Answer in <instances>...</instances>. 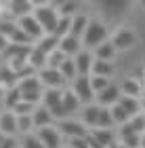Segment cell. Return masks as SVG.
Instances as JSON below:
<instances>
[{"label":"cell","mask_w":145,"mask_h":148,"mask_svg":"<svg viewBox=\"0 0 145 148\" xmlns=\"http://www.w3.org/2000/svg\"><path fill=\"white\" fill-rule=\"evenodd\" d=\"M71 91L74 95L80 99V104L84 106H90L95 102V91H93V85H90V76H78L74 83H71Z\"/></svg>","instance_id":"obj_4"},{"label":"cell","mask_w":145,"mask_h":148,"mask_svg":"<svg viewBox=\"0 0 145 148\" xmlns=\"http://www.w3.org/2000/svg\"><path fill=\"white\" fill-rule=\"evenodd\" d=\"M88 23H90V19L86 15H82V13H78V15L71 19V32H69V36L82 40L84 32H86V28H88Z\"/></svg>","instance_id":"obj_20"},{"label":"cell","mask_w":145,"mask_h":148,"mask_svg":"<svg viewBox=\"0 0 145 148\" xmlns=\"http://www.w3.org/2000/svg\"><path fill=\"white\" fill-rule=\"evenodd\" d=\"M65 91V89H63ZM63 91H59V89H47L44 91V97H42V104L44 108H49V110H55L59 104L63 102Z\"/></svg>","instance_id":"obj_22"},{"label":"cell","mask_w":145,"mask_h":148,"mask_svg":"<svg viewBox=\"0 0 145 148\" xmlns=\"http://www.w3.org/2000/svg\"><path fill=\"white\" fill-rule=\"evenodd\" d=\"M103 42H107V28L101 21H90L84 36H82V47L86 51H90V49L101 47Z\"/></svg>","instance_id":"obj_3"},{"label":"cell","mask_w":145,"mask_h":148,"mask_svg":"<svg viewBox=\"0 0 145 148\" xmlns=\"http://www.w3.org/2000/svg\"><path fill=\"white\" fill-rule=\"evenodd\" d=\"M63 148H69V146H63Z\"/></svg>","instance_id":"obj_50"},{"label":"cell","mask_w":145,"mask_h":148,"mask_svg":"<svg viewBox=\"0 0 145 148\" xmlns=\"http://www.w3.org/2000/svg\"><path fill=\"white\" fill-rule=\"evenodd\" d=\"M59 129H61V136H67L69 140L74 138H88L90 129L84 123H78V121H59Z\"/></svg>","instance_id":"obj_7"},{"label":"cell","mask_w":145,"mask_h":148,"mask_svg":"<svg viewBox=\"0 0 145 148\" xmlns=\"http://www.w3.org/2000/svg\"><path fill=\"white\" fill-rule=\"evenodd\" d=\"M0 148H21V142L17 138H4V142Z\"/></svg>","instance_id":"obj_43"},{"label":"cell","mask_w":145,"mask_h":148,"mask_svg":"<svg viewBox=\"0 0 145 148\" xmlns=\"http://www.w3.org/2000/svg\"><path fill=\"white\" fill-rule=\"evenodd\" d=\"M69 32H71V19H69V17H61V19H59V25H57L55 36L61 40V38H65V36H69Z\"/></svg>","instance_id":"obj_32"},{"label":"cell","mask_w":145,"mask_h":148,"mask_svg":"<svg viewBox=\"0 0 145 148\" xmlns=\"http://www.w3.org/2000/svg\"><path fill=\"white\" fill-rule=\"evenodd\" d=\"M47 59H49V57L44 55L40 49H36V47H34V49H32V53H30V57H28V64H30L36 72H40V70L47 68Z\"/></svg>","instance_id":"obj_24"},{"label":"cell","mask_w":145,"mask_h":148,"mask_svg":"<svg viewBox=\"0 0 145 148\" xmlns=\"http://www.w3.org/2000/svg\"><path fill=\"white\" fill-rule=\"evenodd\" d=\"M122 106L124 110H126V114L130 119H135V116H139V114H143V108H141V102L137 97H128V95H122L120 97V102H118Z\"/></svg>","instance_id":"obj_19"},{"label":"cell","mask_w":145,"mask_h":148,"mask_svg":"<svg viewBox=\"0 0 145 148\" xmlns=\"http://www.w3.org/2000/svg\"><path fill=\"white\" fill-rule=\"evenodd\" d=\"M120 89H122V95H128V97L141 99V95H143V83L139 78H135V76L124 78L122 85H120Z\"/></svg>","instance_id":"obj_14"},{"label":"cell","mask_w":145,"mask_h":148,"mask_svg":"<svg viewBox=\"0 0 145 148\" xmlns=\"http://www.w3.org/2000/svg\"><path fill=\"white\" fill-rule=\"evenodd\" d=\"M36 108H38V106H34V104L21 102V104H17V108L13 110V112H15L17 116H30V114H34V112H36Z\"/></svg>","instance_id":"obj_39"},{"label":"cell","mask_w":145,"mask_h":148,"mask_svg":"<svg viewBox=\"0 0 145 148\" xmlns=\"http://www.w3.org/2000/svg\"><path fill=\"white\" fill-rule=\"evenodd\" d=\"M82 49H84V47H82V40H80V38L65 36V38L59 40V51H61L65 57H71V59H74Z\"/></svg>","instance_id":"obj_13"},{"label":"cell","mask_w":145,"mask_h":148,"mask_svg":"<svg viewBox=\"0 0 145 148\" xmlns=\"http://www.w3.org/2000/svg\"><path fill=\"white\" fill-rule=\"evenodd\" d=\"M2 142H4V136H2V133H0V146H2Z\"/></svg>","instance_id":"obj_47"},{"label":"cell","mask_w":145,"mask_h":148,"mask_svg":"<svg viewBox=\"0 0 145 148\" xmlns=\"http://www.w3.org/2000/svg\"><path fill=\"white\" fill-rule=\"evenodd\" d=\"M63 62H65V55H63L61 51H55V53H51L49 59H47V68H55V70H59Z\"/></svg>","instance_id":"obj_38"},{"label":"cell","mask_w":145,"mask_h":148,"mask_svg":"<svg viewBox=\"0 0 145 148\" xmlns=\"http://www.w3.org/2000/svg\"><path fill=\"white\" fill-rule=\"evenodd\" d=\"M59 72L63 74L65 80H69V83H74V80L78 78V68H76V62L71 57H65V62L61 64V68H59Z\"/></svg>","instance_id":"obj_27"},{"label":"cell","mask_w":145,"mask_h":148,"mask_svg":"<svg viewBox=\"0 0 145 148\" xmlns=\"http://www.w3.org/2000/svg\"><path fill=\"white\" fill-rule=\"evenodd\" d=\"M107 148H120V142H114L111 146H107Z\"/></svg>","instance_id":"obj_45"},{"label":"cell","mask_w":145,"mask_h":148,"mask_svg":"<svg viewBox=\"0 0 145 148\" xmlns=\"http://www.w3.org/2000/svg\"><path fill=\"white\" fill-rule=\"evenodd\" d=\"M17 25L21 28V32L25 36H28L32 42H40V40L44 38V30L40 28V23H38V19L34 17V13L32 15H25V17H21V19H17Z\"/></svg>","instance_id":"obj_5"},{"label":"cell","mask_w":145,"mask_h":148,"mask_svg":"<svg viewBox=\"0 0 145 148\" xmlns=\"http://www.w3.org/2000/svg\"><path fill=\"white\" fill-rule=\"evenodd\" d=\"M114 74V66L111 62H101V59H95L93 70H90V76H101V78H109Z\"/></svg>","instance_id":"obj_23"},{"label":"cell","mask_w":145,"mask_h":148,"mask_svg":"<svg viewBox=\"0 0 145 148\" xmlns=\"http://www.w3.org/2000/svg\"><path fill=\"white\" fill-rule=\"evenodd\" d=\"M109 110H111V119H114V125H120V127H122V125H126L128 121H130V116L126 114V110H124L120 104L111 106Z\"/></svg>","instance_id":"obj_31"},{"label":"cell","mask_w":145,"mask_h":148,"mask_svg":"<svg viewBox=\"0 0 145 148\" xmlns=\"http://www.w3.org/2000/svg\"><path fill=\"white\" fill-rule=\"evenodd\" d=\"M38 78H40V83L44 85V89H59V91H63V87L67 80L63 78V74L55 70V68H44L38 72Z\"/></svg>","instance_id":"obj_6"},{"label":"cell","mask_w":145,"mask_h":148,"mask_svg":"<svg viewBox=\"0 0 145 148\" xmlns=\"http://www.w3.org/2000/svg\"><path fill=\"white\" fill-rule=\"evenodd\" d=\"M90 85H93L95 95H99L101 91H105V89L111 85V80H109V78H101V76H90Z\"/></svg>","instance_id":"obj_36"},{"label":"cell","mask_w":145,"mask_h":148,"mask_svg":"<svg viewBox=\"0 0 145 148\" xmlns=\"http://www.w3.org/2000/svg\"><path fill=\"white\" fill-rule=\"evenodd\" d=\"M67 146L69 148H90L86 138H74V140H69V142H67Z\"/></svg>","instance_id":"obj_42"},{"label":"cell","mask_w":145,"mask_h":148,"mask_svg":"<svg viewBox=\"0 0 145 148\" xmlns=\"http://www.w3.org/2000/svg\"><path fill=\"white\" fill-rule=\"evenodd\" d=\"M21 148H44V144L40 142V138L36 133H28L21 138Z\"/></svg>","instance_id":"obj_35"},{"label":"cell","mask_w":145,"mask_h":148,"mask_svg":"<svg viewBox=\"0 0 145 148\" xmlns=\"http://www.w3.org/2000/svg\"><path fill=\"white\" fill-rule=\"evenodd\" d=\"M120 144L126 148H141V136L139 133H130V136H122Z\"/></svg>","instance_id":"obj_37"},{"label":"cell","mask_w":145,"mask_h":148,"mask_svg":"<svg viewBox=\"0 0 145 148\" xmlns=\"http://www.w3.org/2000/svg\"><path fill=\"white\" fill-rule=\"evenodd\" d=\"M9 45H11V42H9V38H4L2 34H0V55H2V53L9 49Z\"/></svg>","instance_id":"obj_44"},{"label":"cell","mask_w":145,"mask_h":148,"mask_svg":"<svg viewBox=\"0 0 145 148\" xmlns=\"http://www.w3.org/2000/svg\"><path fill=\"white\" fill-rule=\"evenodd\" d=\"M19 119V133H23V136H28V133H32V129H36L34 125V116H17Z\"/></svg>","instance_id":"obj_34"},{"label":"cell","mask_w":145,"mask_h":148,"mask_svg":"<svg viewBox=\"0 0 145 148\" xmlns=\"http://www.w3.org/2000/svg\"><path fill=\"white\" fill-rule=\"evenodd\" d=\"M111 127H114L111 110L109 108H101V114H99V127H97V129H111Z\"/></svg>","instance_id":"obj_33"},{"label":"cell","mask_w":145,"mask_h":148,"mask_svg":"<svg viewBox=\"0 0 145 148\" xmlns=\"http://www.w3.org/2000/svg\"><path fill=\"white\" fill-rule=\"evenodd\" d=\"M0 133L4 138H15L19 133V119L15 112H0Z\"/></svg>","instance_id":"obj_8"},{"label":"cell","mask_w":145,"mask_h":148,"mask_svg":"<svg viewBox=\"0 0 145 148\" xmlns=\"http://www.w3.org/2000/svg\"><path fill=\"white\" fill-rule=\"evenodd\" d=\"M74 62H76V68H78V76H90V70H93V64H95V55L93 53L82 49L74 57Z\"/></svg>","instance_id":"obj_12"},{"label":"cell","mask_w":145,"mask_h":148,"mask_svg":"<svg viewBox=\"0 0 145 148\" xmlns=\"http://www.w3.org/2000/svg\"><path fill=\"white\" fill-rule=\"evenodd\" d=\"M36 136L40 138V142L44 144V148H63L61 146V131L55 129V127H42V129H36Z\"/></svg>","instance_id":"obj_10"},{"label":"cell","mask_w":145,"mask_h":148,"mask_svg":"<svg viewBox=\"0 0 145 148\" xmlns=\"http://www.w3.org/2000/svg\"><path fill=\"white\" fill-rule=\"evenodd\" d=\"M19 91H21V97H23V102H28V104H34V106H40L42 104V97H44V85L40 83V78H38V74L36 76H30V78H23V80H19Z\"/></svg>","instance_id":"obj_2"},{"label":"cell","mask_w":145,"mask_h":148,"mask_svg":"<svg viewBox=\"0 0 145 148\" xmlns=\"http://www.w3.org/2000/svg\"><path fill=\"white\" fill-rule=\"evenodd\" d=\"M34 47H36V49H40V51L44 53V55L49 57L51 53L59 51V38H57V36H44V38L40 40V42H36Z\"/></svg>","instance_id":"obj_25"},{"label":"cell","mask_w":145,"mask_h":148,"mask_svg":"<svg viewBox=\"0 0 145 148\" xmlns=\"http://www.w3.org/2000/svg\"><path fill=\"white\" fill-rule=\"evenodd\" d=\"M32 116H34L36 129H42V127H53V121H55V116L51 114V110L44 108V106H38L36 112L32 114Z\"/></svg>","instance_id":"obj_18"},{"label":"cell","mask_w":145,"mask_h":148,"mask_svg":"<svg viewBox=\"0 0 145 148\" xmlns=\"http://www.w3.org/2000/svg\"><path fill=\"white\" fill-rule=\"evenodd\" d=\"M135 40H137V36H135L133 30L130 28H122V30H118L114 34L111 45L116 47V51H126V49H130V47L135 45Z\"/></svg>","instance_id":"obj_11"},{"label":"cell","mask_w":145,"mask_h":148,"mask_svg":"<svg viewBox=\"0 0 145 148\" xmlns=\"http://www.w3.org/2000/svg\"><path fill=\"white\" fill-rule=\"evenodd\" d=\"M114 55H116V47L111 45V40H107V42H103L101 47L95 49V59H101V62H111Z\"/></svg>","instance_id":"obj_26"},{"label":"cell","mask_w":145,"mask_h":148,"mask_svg":"<svg viewBox=\"0 0 145 148\" xmlns=\"http://www.w3.org/2000/svg\"><path fill=\"white\" fill-rule=\"evenodd\" d=\"M34 17L38 19L40 28L44 30V36H55L57 25H59V19H61V15H59V11H57V6L44 4V2H36Z\"/></svg>","instance_id":"obj_1"},{"label":"cell","mask_w":145,"mask_h":148,"mask_svg":"<svg viewBox=\"0 0 145 148\" xmlns=\"http://www.w3.org/2000/svg\"><path fill=\"white\" fill-rule=\"evenodd\" d=\"M143 119H145V112H143Z\"/></svg>","instance_id":"obj_49"},{"label":"cell","mask_w":145,"mask_h":148,"mask_svg":"<svg viewBox=\"0 0 145 148\" xmlns=\"http://www.w3.org/2000/svg\"><path fill=\"white\" fill-rule=\"evenodd\" d=\"M103 6H105V9H109L107 13H114V15H120V13L124 11V9H126V2H103Z\"/></svg>","instance_id":"obj_41"},{"label":"cell","mask_w":145,"mask_h":148,"mask_svg":"<svg viewBox=\"0 0 145 148\" xmlns=\"http://www.w3.org/2000/svg\"><path fill=\"white\" fill-rule=\"evenodd\" d=\"M57 11H59V15H61V17L74 19L78 15V11H80V4H78V2H61L57 6Z\"/></svg>","instance_id":"obj_30"},{"label":"cell","mask_w":145,"mask_h":148,"mask_svg":"<svg viewBox=\"0 0 145 148\" xmlns=\"http://www.w3.org/2000/svg\"><path fill=\"white\" fill-rule=\"evenodd\" d=\"M90 136H93L103 148H107V146L114 144V131H111V129H93Z\"/></svg>","instance_id":"obj_29"},{"label":"cell","mask_w":145,"mask_h":148,"mask_svg":"<svg viewBox=\"0 0 145 148\" xmlns=\"http://www.w3.org/2000/svg\"><path fill=\"white\" fill-rule=\"evenodd\" d=\"M17 85H19V74L13 70L9 64L2 66V68H0V87H4V89L9 91V89H13V87H17Z\"/></svg>","instance_id":"obj_16"},{"label":"cell","mask_w":145,"mask_h":148,"mask_svg":"<svg viewBox=\"0 0 145 148\" xmlns=\"http://www.w3.org/2000/svg\"><path fill=\"white\" fill-rule=\"evenodd\" d=\"M141 148H145V133L141 136Z\"/></svg>","instance_id":"obj_46"},{"label":"cell","mask_w":145,"mask_h":148,"mask_svg":"<svg viewBox=\"0 0 145 148\" xmlns=\"http://www.w3.org/2000/svg\"><path fill=\"white\" fill-rule=\"evenodd\" d=\"M21 102H23V97H21V91H19V87H13V89L4 91V97H2L4 110L13 112V110L17 108V104H21Z\"/></svg>","instance_id":"obj_21"},{"label":"cell","mask_w":145,"mask_h":148,"mask_svg":"<svg viewBox=\"0 0 145 148\" xmlns=\"http://www.w3.org/2000/svg\"><path fill=\"white\" fill-rule=\"evenodd\" d=\"M120 97H122V89L111 83L107 89L101 91L95 99H97V106H101V108H111V106H116L118 102H120Z\"/></svg>","instance_id":"obj_9"},{"label":"cell","mask_w":145,"mask_h":148,"mask_svg":"<svg viewBox=\"0 0 145 148\" xmlns=\"http://www.w3.org/2000/svg\"><path fill=\"white\" fill-rule=\"evenodd\" d=\"M128 123H130V127L135 129V133H139V136H143V133H145V119H143V114H139V116H135V119H130Z\"/></svg>","instance_id":"obj_40"},{"label":"cell","mask_w":145,"mask_h":148,"mask_svg":"<svg viewBox=\"0 0 145 148\" xmlns=\"http://www.w3.org/2000/svg\"><path fill=\"white\" fill-rule=\"evenodd\" d=\"M99 114H101V106H97V104L84 106V110H82V123L86 125L90 131L99 127Z\"/></svg>","instance_id":"obj_15"},{"label":"cell","mask_w":145,"mask_h":148,"mask_svg":"<svg viewBox=\"0 0 145 148\" xmlns=\"http://www.w3.org/2000/svg\"><path fill=\"white\" fill-rule=\"evenodd\" d=\"M61 106L65 108L67 114H71V112H76L78 108H80V99L74 95V91H71V89H65L63 91V102H61Z\"/></svg>","instance_id":"obj_28"},{"label":"cell","mask_w":145,"mask_h":148,"mask_svg":"<svg viewBox=\"0 0 145 148\" xmlns=\"http://www.w3.org/2000/svg\"><path fill=\"white\" fill-rule=\"evenodd\" d=\"M143 87H145V80H143Z\"/></svg>","instance_id":"obj_48"},{"label":"cell","mask_w":145,"mask_h":148,"mask_svg":"<svg viewBox=\"0 0 145 148\" xmlns=\"http://www.w3.org/2000/svg\"><path fill=\"white\" fill-rule=\"evenodd\" d=\"M9 9L11 13L15 15L17 19H21L25 15H32L36 9V2H25V0H13V2H9Z\"/></svg>","instance_id":"obj_17"}]
</instances>
